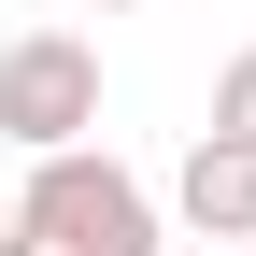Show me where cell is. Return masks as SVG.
<instances>
[{
	"instance_id": "6da1fadb",
	"label": "cell",
	"mask_w": 256,
	"mask_h": 256,
	"mask_svg": "<svg viewBox=\"0 0 256 256\" xmlns=\"http://www.w3.org/2000/svg\"><path fill=\"white\" fill-rule=\"evenodd\" d=\"M0 256H156V185L100 142H43L0 214Z\"/></svg>"
},
{
	"instance_id": "7a4b0ae2",
	"label": "cell",
	"mask_w": 256,
	"mask_h": 256,
	"mask_svg": "<svg viewBox=\"0 0 256 256\" xmlns=\"http://www.w3.org/2000/svg\"><path fill=\"white\" fill-rule=\"evenodd\" d=\"M100 128V43L86 28H14L0 43V142H86Z\"/></svg>"
},
{
	"instance_id": "3957f363",
	"label": "cell",
	"mask_w": 256,
	"mask_h": 256,
	"mask_svg": "<svg viewBox=\"0 0 256 256\" xmlns=\"http://www.w3.org/2000/svg\"><path fill=\"white\" fill-rule=\"evenodd\" d=\"M171 214H185V242H256V156L200 128L185 171H171Z\"/></svg>"
},
{
	"instance_id": "277c9868",
	"label": "cell",
	"mask_w": 256,
	"mask_h": 256,
	"mask_svg": "<svg viewBox=\"0 0 256 256\" xmlns=\"http://www.w3.org/2000/svg\"><path fill=\"white\" fill-rule=\"evenodd\" d=\"M214 142H242V156H256V43L214 72Z\"/></svg>"
},
{
	"instance_id": "5b68a950",
	"label": "cell",
	"mask_w": 256,
	"mask_h": 256,
	"mask_svg": "<svg viewBox=\"0 0 256 256\" xmlns=\"http://www.w3.org/2000/svg\"><path fill=\"white\" fill-rule=\"evenodd\" d=\"M86 14H142V0H86Z\"/></svg>"
},
{
	"instance_id": "8992f818",
	"label": "cell",
	"mask_w": 256,
	"mask_h": 256,
	"mask_svg": "<svg viewBox=\"0 0 256 256\" xmlns=\"http://www.w3.org/2000/svg\"><path fill=\"white\" fill-rule=\"evenodd\" d=\"M0 214H14V185H0Z\"/></svg>"
}]
</instances>
